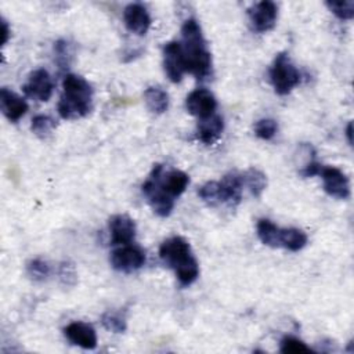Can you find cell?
Here are the masks:
<instances>
[{
	"label": "cell",
	"mask_w": 354,
	"mask_h": 354,
	"mask_svg": "<svg viewBox=\"0 0 354 354\" xmlns=\"http://www.w3.org/2000/svg\"><path fill=\"white\" fill-rule=\"evenodd\" d=\"M181 53L185 71L198 80H205L212 75V54L207 48L202 28L195 18H188L181 26Z\"/></svg>",
	"instance_id": "6da1fadb"
},
{
	"label": "cell",
	"mask_w": 354,
	"mask_h": 354,
	"mask_svg": "<svg viewBox=\"0 0 354 354\" xmlns=\"http://www.w3.org/2000/svg\"><path fill=\"white\" fill-rule=\"evenodd\" d=\"M159 257L176 272L181 286H189L198 279L199 263L185 238L174 235L165 239L159 246Z\"/></svg>",
	"instance_id": "7a4b0ae2"
},
{
	"label": "cell",
	"mask_w": 354,
	"mask_h": 354,
	"mask_svg": "<svg viewBox=\"0 0 354 354\" xmlns=\"http://www.w3.org/2000/svg\"><path fill=\"white\" fill-rule=\"evenodd\" d=\"M93 109V87L82 76L65 75L62 80V95L58 102V113L64 119H79L87 116Z\"/></svg>",
	"instance_id": "3957f363"
},
{
	"label": "cell",
	"mask_w": 354,
	"mask_h": 354,
	"mask_svg": "<svg viewBox=\"0 0 354 354\" xmlns=\"http://www.w3.org/2000/svg\"><path fill=\"white\" fill-rule=\"evenodd\" d=\"M162 171L163 166L160 163L153 165L149 176L141 187V191L147 196L152 210L160 217H167L174 207V198L167 195L160 185Z\"/></svg>",
	"instance_id": "277c9868"
},
{
	"label": "cell",
	"mask_w": 354,
	"mask_h": 354,
	"mask_svg": "<svg viewBox=\"0 0 354 354\" xmlns=\"http://www.w3.org/2000/svg\"><path fill=\"white\" fill-rule=\"evenodd\" d=\"M270 80L278 95L289 94L301 80L300 72L286 53H279L270 68Z\"/></svg>",
	"instance_id": "5b68a950"
},
{
	"label": "cell",
	"mask_w": 354,
	"mask_h": 354,
	"mask_svg": "<svg viewBox=\"0 0 354 354\" xmlns=\"http://www.w3.org/2000/svg\"><path fill=\"white\" fill-rule=\"evenodd\" d=\"M109 260H111V266L116 271L130 274L140 270L145 264L147 256H145V250L141 246L127 243L116 248L111 253Z\"/></svg>",
	"instance_id": "8992f818"
},
{
	"label": "cell",
	"mask_w": 354,
	"mask_h": 354,
	"mask_svg": "<svg viewBox=\"0 0 354 354\" xmlns=\"http://www.w3.org/2000/svg\"><path fill=\"white\" fill-rule=\"evenodd\" d=\"M252 28L259 33H266L274 29L278 18V7L274 1L263 0L253 4L248 10Z\"/></svg>",
	"instance_id": "52a82bcc"
},
{
	"label": "cell",
	"mask_w": 354,
	"mask_h": 354,
	"mask_svg": "<svg viewBox=\"0 0 354 354\" xmlns=\"http://www.w3.org/2000/svg\"><path fill=\"white\" fill-rule=\"evenodd\" d=\"M22 90H24L25 95H28L29 98L40 101V102H46L53 95L54 82H53L50 73L46 69L40 68V69L33 71L29 75L28 82L24 84Z\"/></svg>",
	"instance_id": "ba28073f"
},
{
	"label": "cell",
	"mask_w": 354,
	"mask_h": 354,
	"mask_svg": "<svg viewBox=\"0 0 354 354\" xmlns=\"http://www.w3.org/2000/svg\"><path fill=\"white\" fill-rule=\"evenodd\" d=\"M185 106L191 115L196 116L201 120L216 113L217 101L212 91L206 88H196L188 94L185 100Z\"/></svg>",
	"instance_id": "9c48e42d"
},
{
	"label": "cell",
	"mask_w": 354,
	"mask_h": 354,
	"mask_svg": "<svg viewBox=\"0 0 354 354\" xmlns=\"http://www.w3.org/2000/svg\"><path fill=\"white\" fill-rule=\"evenodd\" d=\"M324 189L328 195L336 199H347L350 196V183L347 176L337 167L328 166L321 169Z\"/></svg>",
	"instance_id": "30bf717a"
},
{
	"label": "cell",
	"mask_w": 354,
	"mask_h": 354,
	"mask_svg": "<svg viewBox=\"0 0 354 354\" xmlns=\"http://www.w3.org/2000/svg\"><path fill=\"white\" fill-rule=\"evenodd\" d=\"M163 69L170 82H181L185 71V64L181 53L180 41H169L163 47Z\"/></svg>",
	"instance_id": "8fae6325"
},
{
	"label": "cell",
	"mask_w": 354,
	"mask_h": 354,
	"mask_svg": "<svg viewBox=\"0 0 354 354\" xmlns=\"http://www.w3.org/2000/svg\"><path fill=\"white\" fill-rule=\"evenodd\" d=\"M109 234L115 246L131 243L136 238V223L127 214H115L109 218Z\"/></svg>",
	"instance_id": "7c38bea8"
},
{
	"label": "cell",
	"mask_w": 354,
	"mask_h": 354,
	"mask_svg": "<svg viewBox=\"0 0 354 354\" xmlns=\"http://www.w3.org/2000/svg\"><path fill=\"white\" fill-rule=\"evenodd\" d=\"M64 335L72 344L82 348L93 350L97 346V333L90 324L73 321L64 328Z\"/></svg>",
	"instance_id": "4fadbf2b"
},
{
	"label": "cell",
	"mask_w": 354,
	"mask_h": 354,
	"mask_svg": "<svg viewBox=\"0 0 354 354\" xmlns=\"http://www.w3.org/2000/svg\"><path fill=\"white\" fill-rule=\"evenodd\" d=\"M123 21L131 33L137 36L147 35L151 26V17L148 10L140 3H131L124 7L123 11Z\"/></svg>",
	"instance_id": "5bb4252c"
},
{
	"label": "cell",
	"mask_w": 354,
	"mask_h": 354,
	"mask_svg": "<svg viewBox=\"0 0 354 354\" xmlns=\"http://www.w3.org/2000/svg\"><path fill=\"white\" fill-rule=\"evenodd\" d=\"M0 109L10 122L15 123L26 113L28 104L22 97L7 87H3L0 90Z\"/></svg>",
	"instance_id": "9a60e30c"
},
{
	"label": "cell",
	"mask_w": 354,
	"mask_h": 354,
	"mask_svg": "<svg viewBox=\"0 0 354 354\" xmlns=\"http://www.w3.org/2000/svg\"><path fill=\"white\" fill-rule=\"evenodd\" d=\"M218 185L221 194V203H225L228 206H236L241 202L243 189L242 174L231 171L218 181Z\"/></svg>",
	"instance_id": "2e32d148"
},
{
	"label": "cell",
	"mask_w": 354,
	"mask_h": 354,
	"mask_svg": "<svg viewBox=\"0 0 354 354\" xmlns=\"http://www.w3.org/2000/svg\"><path fill=\"white\" fill-rule=\"evenodd\" d=\"M188 184H189V177L187 173L177 169L165 171L163 169L160 176V185L166 191V194L170 195L171 198L180 196L187 189Z\"/></svg>",
	"instance_id": "e0dca14e"
},
{
	"label": "cell",
	"mask_w": 354,
	"mask_h": 354,
	"mask_svg": "<svg viewBox=\"0 0 354 354\" xmlns=\"http://www.w3.org/2000/svg\"><path fill=\"white\" fill-rule=\"evenodd\" d=\"M224 120L220 115H212L206 119H201L196 127V136L199 141L205 144H213L223 133Z\"/></svg>",
	"instance_id": "ac0fdd59"
},
{
	"label": "cell",
	"mask_w": 354,
	"mask_h": 354,
	"mask_svg": "<svg viewBox=\"0 0 354 354\" xmlns=\"http://www.w3.org/2000/svg\"><path fill=\"white\" fill-rule=\"evenodd\" d=\"M144 101L147 108L156 115H160L169 108V94L159 86H149L144 91Z\"/></svg>",
	"instance_id": "d6986e66"
},
{
	"label": "cell",
	"mask_w": 354,
	"mask_h": 354,
	"mask_svg": "<svg viewBox=\"0 0 354 354\" xmlns=\"http://www.w3.org/2000/svg\"><path fill=\"white\" fill-rule=\"evenodd\" d=\"M279 245L290 252H299L307 245V235L304 231L295 227L281 228Z\"/></svg>",
	"instance_id": "ffe728a7"
},
{
	"label": "cell",
	"mask_w": 354,
	"mask_h": 354,
	"mask_svg": "<svg viewBox=\"0 0 354 354\" xmlns=\"http://www.w3.org/2000/svg\"><path fill=\"white\" fill-rule=\"evenodd\" d=\"M256 230H257V236L259 239L266 245V246H270V248H281L279 245V232H281V228L274 224L271 220L268 218H260L257 221V225H256Z\"/></svg>",
	"instance_id": "44dd1931"
},
{
	"label": "cell",
	"mask_w": 354,
	"mask_h": 354,
	"mask_svg": "<svg viewBox=\"0 0 354 354\" xmlns=\"http://www.w3.org/2000/svg\"><path fill=\"white\" fill-rule=\"evenodd\" d=\"M242 180H243V185H246L250 191V194L254 198H260L261 194L264 192L266 187H267V177L266 174L256 169V167H250L246 171L242 173Z\"/></svg>",
	"instance_id": "7402d4cb"
},
{
	"label": "cell",
	"mask_w": 354,
	"mask_h": 354,
	"mask_svg": "<svg viewBox=\"0 0 354 354\" xmlns=\"http://www.w3.org/2000/svg\"><path fill=\"white\" fill-rule=\"evenodd\" d=\"M55 126H57V123L51 116H48V115H36L32 119L30 130L36 137H39L41 140H46L53 134Z\"/></svg>",
	"instance_id": "603a6c76"
},
{
	"label": "cell",
	"mask_w": 354,
	"mask_h": 354,
	"mask_svg": "<svg viewBox=\"0 0 354 354\" xmlns=\"http://www.w3.org/2000/svg\"><path fill=\"white\" fill-rule=\"evenodd\" d=\"M50 266L46 260L36 257L28 261L26 264V274L30 279L36 281V282H43L50 277Z\"/></svg>",
	"instance_id": "cb8c5ba5"
},
{
	"label": "cell",
	"mask_w": 354,
	"mask_h": 354,
	"mask_svg": "<svg viewBox=\"0 0 354 354\" xmlns=\"http://www.w3.org/2000/svg\"><path fill=\"white\" fill-rule=\"evenodd\" d=\"M101 324L102 326L113 333H123L127 328L126 325V318L116 311H106L101 317Z\"/></svg>",
	"instance_id": "d4e9b609"
},
{
	"label": "cell",
	"mask_w": 354,
	"mask_h": 354,
	"mask_svg": "<svg viewBox=\"0 0 354 354\" xmlns=\"http://www.w3.org/2000/svg\"><path fill=\"white\" fill-rule=\"evenodd\" d=\"M199 198L206 202L207 205H218L221 203V194H220V185L218 181H207L205 183L199 191H198Z\"/></svg>",
	"instance_id": "484cf974"
},
{
	"label": "cell",
	"mask_w": 354,
	"mask_h": 354,
	"mask_svg": "<svg viewBox=\"0 0 354 354\" xmlns=\"http://www.w3.org/2000/svg\"><path fill=\"white\" fill-rule=\"evenodd\" d=\"M326 7L339 18V19H351L354 17V1H326Z\"/></svg>",
	"instance_id": "4316f807"
},
{
	"label": "cell",
	"mask_w": 354,
	"mask_h": 354,
	"mask_svg": "<svg viewBox=\"0 0 354 354\" xmlns=\"http://www.w3.org/2000/svg\"><path fill=\"white\" fill-rule=\"evenodd\" d=\"M278 131V123L271 118H263L254 124V134L261 140H271Z\"/></svg>",
	"instance_id": "83f0119b"
},
{
	"label": "cell",
	"mask_w": 354,
	"mask_h": 354,
	"mask_svg": "<svg viewBox=\"0 0 354 354\" xmlns=\"http://www.w3.org/2000/svg\"><path fill=\"white\" fill-rule=\"evenodd\" d=\"M281 353L285 354H300V353H310L311 348L301 342L300 339L295 337V336H285L281 340V347H279Z\"/></svg>",
	"instance_id": "f1b7e54d"
},
{
	"label": "cell",
	"mask_w": 354,
	"mask_h": 354,
	"mask_svg": "<svg viewBox=\"0 0 354 354\" xmlns=\"http://www.w3.org/2000/svg\"><path fill=\"white\" fill-rule=\"evenodd\" d=\"M54 53L55 61L59 65V68H68L72 59L71 44L66 40H58L57 43H54Z\"/></svg>",
	"instance_id": "f546056e"
},
{
	"label": "cell",
	"mask_w": 354,
	"mask_h": 354,
	"mask_svg": "<svg viewBox=\"0 0 354 354\" xmlns=\"http://www.w3.org/2000/svg\"><path fill=\"white\" fill-rule=\"evenodd\" d=\"M58 275H59V281L65 286H72L76 282V271H75L73 264H71L69 261L61 263L59 270H58Z\"/></svg>",
	"instance_id": "4dcf8cb0"
},
{
	"label": "cell",
	"mask_w": 354,
	"mask_h": 354,
	"mask_svg": "<svg viewBox=\"0 0 354 354\" xmlns=\"http://www.w3.org/2000/svg\"><path fill=\"white\" fill-rule=\"evenodd\" d=\"M322 169V165L319 162H317L315 159L310 160L308 163H306L304 166H301L300 169V174L303 177H313V176H319Z\"/></svg>",
	"instance_id": "1f68e13d"
},
{
	"label": "cell",
	"mask_w": 354,
	"mask_h": 354,
	"mask_svg": "<svg viewBox=\"0 0 354 354\" xmlns=\"http://www.w3.org/2000/svg\"><path fill=\"white\" fill-rule=\"evenodd\" d=\"M10 28H8V24L7 21L3 18L1 19V44L4 46L7 41H8V37H10Z\"/></svg>",
	"instance_id": "d6a6232c"
},
{
	"label": "cell",
	"mask_w": 354,
	"mask_h": 354,
	"mask_svg": "<svg viewBox=\"0 0 354 354\" xmlns=\"http://www.w3.org/2000/svg\"><path fill=\"white\" fill-rule=\"evenodd\" d=\"M351 127H353V124H351V122L347 124V127H346V136H347V140H348V144L351 145L353 144V138H351V136H353V133H351Z\"/></svg>",
	"instance_id": "836d02e7"
}]
</instances>
